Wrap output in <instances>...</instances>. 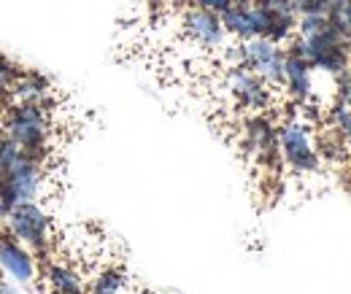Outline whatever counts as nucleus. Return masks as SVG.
<instances>
[{"label":"nucleus","mask_w":351,"mask_h":294,"mask_svg":"<svg viewBox=\"0 0 351 294\" xmlns=\"http://www.w3.org/2000/svg\"><path fill=\"white\" fill-rule=\"evenodd\" d=\"M287 49L300 54L311 65V71L338 79L349 71L351 62V43L330 25L324 14H308L298 16L295 36L289 38Z\"/></svg>","instance_id":"f257e3e1"},{"label":"nucleus","mask_w":351,"mask_h":294,"mask_svg":"<svg viewBox=\"0 0 351 294\" xmlns=\"http://www.w3.org/2000/svg\"><path fill=\"white\" fill-rule=\"evenodd\" d=\"M57 111L60 106H5L0 111V130L41 168H51L57 154L54 138L60 127Z\"/></svg>","instance_id":"f03ea898"},{"label":"nucleus","mask_w":351,"mask_h":294,"mask_svg":"<svg viewBox=\"0 0 351 294\" xmlns=\"http://www.w3.org/2000/svg\"><path fill=\"white\" fill-rule=\"evenodd\" d=\"M0 221L25 249L33 252L38 262H44L54 254V246L60 241L57 227H54V216L41 203H22V206L8 210Z\"/></svg>","instance_id":"7ed1b4c3"},{"label":"nucleus","mask_w":351,"mask_h":294,"mask_svg":"<svg viewBox=\"0 0 351 294\" xmlns=\"http://www.w3.org/2000/svg\"><path fill=\"white\" fill-rule=\"evenodd\" d=\"M276 143L281 168L292 170L295 175H311L322 165V154L313 143L311 127L300 117H287L276 125Z\"/></svg>","instance_id":"20e7f679"},{"label":"nucleus","mask_w":351,"mask_h":294,"mask_svg":"<svg viewBox=\"0 0 351 294\" xmlns=\"http://www.w3.org/2000/svg\"><path fill=\"white\" fill-rule=\"evenodd\" d=\"M176 38L192 43L195 49H200L206 54H217L230 36L224 33L219 14H211V11H203L195 5H184L176 11Z\"/></svg>","instance_id":"39448f33"},{"label":"nucleus","mask_w":351,"mask_h":294,"mask_svg":"<svg viewBox=\"0 0 351 294\" xmlns=\"http://www.w3.org/2000/svg\"><path fill=\"white\" fill-rule=\"evenodd\" d=\"M238 65L249 68L265 84L284 92V46L270 38H249L238 41Z\"/></svg>","instance_id":"423d86ee"},{"label":"nucleus","mask_w":351,"mask_h":294,"mask_svg":"<svg viewBox=\"0 0 351 294\" xmlns=\"http://www.w3.org/2000/svg\"><path fill=\"white\" fill-rule=\"evenodd\" d=\"M224 33L235 41L249 38H265L270 27V16L257 0H232V5L219 16Z\"/></svg>","instance_id":"0eeeda50"},{"label":"nucleus","mask_w":351,"mask_h":294,"mask_svg":"<svg viewBox=\"0 0 351 294\" xmlns=\"http://www.w3.org/2000/svg\"><path fill=\"white\" fill-rule=\"evenodd\" d=\"M0 273L27 286H38V278H41V262L5 227H0Z\"/></svg>","instance_id":"6e6552de"},{"label":"nucleus","mask_w":351,"mask_h":294,"mask_svg":"<svg viewBox=\"0 0 351 294\" xmlns=\"http://www.w3.org/2000/svg\"><path fill=\"white\" fill-rule=\"evenodd\" d=\"M284 95L298 108H311L316 92H313V71L300 54L292 49H284Z\"/></svg>","instance_id":"1a4fd4ad"},{"label":"nucleus","mask_w":351,"mask_h":294,"mask_svg":"<svg viewBox=\"0 0 351 294\" xmlns=\"http://www.w3.org/2000/svg\"><path fill=\"white\" fill-rule=\"evenodd\" d=\"M38 286L46 294H87V281L73 262H62L54 254L41 262Z\"/></svg>","instance_id":"9d476101"},{"label":"nucleus","mask_w":351,"mask_h":294,"mask_svg":"<svg viewBox=\"0 0 351 294\" xmlns=\"http://www.w3.org/2000/svg\"><path fill=\"white\" fill-rule=\"evenodd\" d=\"M8 106H44V108H51V106H60V103H57V89L46 76L33 73V71H22L16 76L14 86H11Z\"/></svg>","instance_id":"9b49d317"},{"label":"nucleus","mask_w":351,"mask_h":294,"mask_svg":"<svg viewBox=\"0 0 351 294\" xmlns=\"http://www.w3.org/2000/svg\"><path fill=\"white\" fill-rule=\"evenodd\" d=\"M87 294H132L130 273L122 262H103L84 275Z\"/></svg>","instance_id":"f8f14e48"},{"label":"nucleus","mask_w":351,"mask_h":294,"mask_svg":"<svg viewBox=\"0 0 351 294\" xmlns=\"http://www.w3.org/2000/svg\"><path fill=\"white\" fill-rule=\"evenodd\" d=\"M27 160H30V157H27L8 135H3V130H0V181H3L8 173H14L19 165H25Z\"/></svg>","instance_id":"ddd939ff"},{"label":"nucleus","mask_w":351,"mask_h":294,"mask_svg":"<svg viewBox=\"0 0 351 294\" xmlns=\"http://www.w3.org/2000/svg\"><path fill=\"white\" fill-rule=\"evenodd\" d=\"M324 16H327L330 25L351 43V0H330Z\"/></svg>","instance_id":"4468645a"},{"label":"nucleus","mask_w":351,"mask_h":294,"mask_svg":"<svg viewBox=\"0 0 351 294\" xmlns=\"http://www.w3.org/2000/svg\"><path fill=\"white\" fill-rule=\"evenodd\" d=\"M25 68H19L11 57H5L3 51H0V111L8 106V95H11V86L16 82V76L22 73Z\"/></svg>","instance_id":"2eb2a0df"},{"label":"nucleus","mask_w":351,"mask_h":294,"mask_svg":"<svg viewBox=\"0 0 351 294\" xmlns=\"http://www.w3.org/2000/svg\"><path fill=\"white\" fill-rule=\"evenodd\" d=\"M298 11V16H308V14H324L330 0H289Z\"/></svg>","instance_id":"dca6fc26"},{"label":"nucleus","mask_w":351,"mask_h":294,"mask_svg":"<svg viewBox=\"0 0 351 294\" xmlns=\"http://www.w3.org/2000/svg\"><path fill=\"white\" fill-rule=\"evenodd\" d=\"M189 5H195V8H203V11H211V14H224L230 5H232V0H189Z\"/></svg>","instance_id":"f3484780"},{"label":"nucleus","mask_w":351,"mask_h":294,"mask_svg":"<svg viewBox=\"0 0 351 294\" xmlns=\"http://www.w3.org/2000/svg\"><path fill=\"white\" fill-rule=\"evenodd\" d=\"M0 197H3V184H0Z\"/></svg>","instance_id":"a211bd4d"},{"label":"nucleus","mask_w":351,"mask_h":294,"mask_svg":"<svg viewBox=\"0 0 351 294\" xmlns=\"http://www.w3.org/2000/svg\"><path fill=\"white\" fill-rule=\"evenodd\" d=\"M349 76H351V62H349Z\"/></svg>","instance_id":"6ab92c4d"}]
</instances>
